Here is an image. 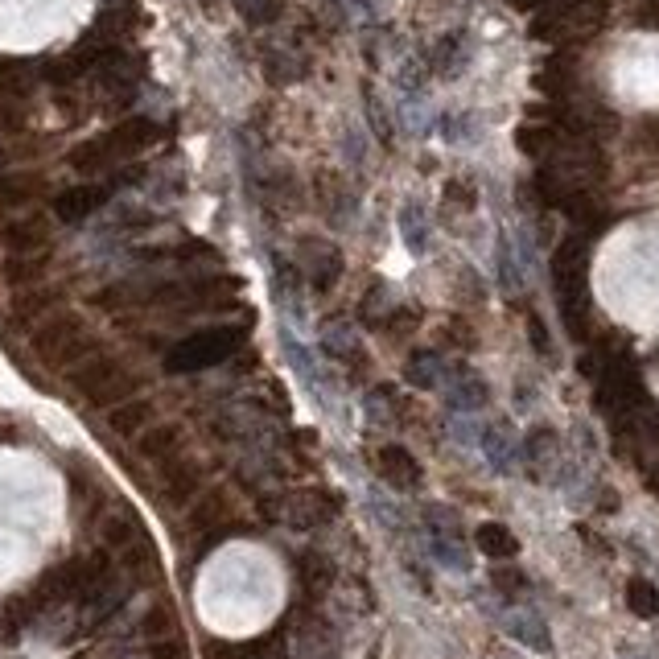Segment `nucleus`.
I'll return each instance as SVG.
<instances>
[{"mask_svg":"<svg viewBox=\"0 0 659 659\" xmlns=\"http://www.w3.org/2000/svg\"><path fill=\"white\" fill-rule=\"evenodd\" d=\"M631 606H635V610H643V614H651V610H655V594H651V589H647L643 581H635V585H631Z\"/></svg>","mask_w":659,"mask_h":659,"instance_id":"4","label":"nucleus"},{"mask_svg":"<svg viewBox=\"0 0 659 659\" xmlns=\"http://www.w3.org/2000/svg\"><path fill=\"white\" fill-rule=\"evenodd\" d=\"M87 13V0H0V46L38 50Z\"/></svg>","mask_w":659,"mask_h":659,"instance_id":"1","label":"nucleus"},{"mask_svg":"<svg viewBox=\"0 0 659 659\" xmlns=\"http://www.w3.org/2000/svg\"><path fill=\"white\" fill-rule=\"evenodd\" d=\"M478 544L487 548V552H495V557H503V552H511V548H515V540H511V536H507L503 528H482Z\"/></svg>","mask_w":659,"mask_h":659,"instance_id":"3","label":"nucleus"},{"mask_svg":"<svg viewBox=\"0 0 659 659\" xmlns=\"http://www.w3.org/2000/svg\"><path fill=\"white\" fill-rule=\"evenodd\" d=\"M610 285L618 297H631L639 314H659V244L622 252L610 268Z\"/></svg>","mask_w":659,"mask_h":659,"instance_id":"2","label":"nucleus"}]
</instances>
